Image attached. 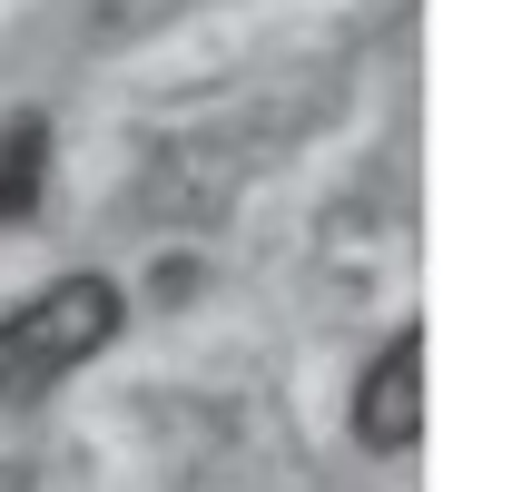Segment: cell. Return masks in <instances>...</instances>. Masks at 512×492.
<instances>
[{
  "instance_id": "6da1fadb",
  "label": "cell",
  "mask_w": 512,
  "mask_h": 492,
  "mask_svg": "<svg viewBox=\"0 0 512 492\" xmlns=\"http://www.w3.org/2000/svg\"><path fill=\"white\" fill-rule=\"evenodd\" d=\"M109 335H119V286H109V276H60V286H40L30 306L0 315V394H10V404H20V394H50V384L79 374Z\"/></svg>"
},
{
  "instance_id": "7a4b0ae2",
  "label": "cell",
  "mask_w": 512,
  "mask_h": 492,
  "mask_svg": "<svg viewBox=\"0 0 512 492\" xmlns=\"http://www.w3.org/2000/svg\"><path fill=\"white\" fill-rule=\"evenodd\" d=\"M355 433L375 453H404L424 433V325H404L375 365H365V384H355Z\"/></svg>"
},
{
  "instance_id": "3957f363",
  "label": "cell",
  "mask_w": 512,
  "mask_h": 492,
  "mask_svg": "<svg viewBox=\"0 0 512 492\" xmlns=\"http://www.w3.org/2000/svg\"><path fill=\"white\" fill-rule=\"evenodd\" d=\"M40 187H50V128L10 119V128H0V217H30Z\"/></svg>"
}]
</instances>
